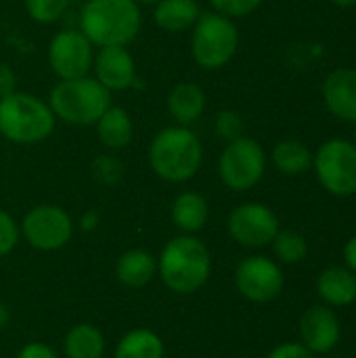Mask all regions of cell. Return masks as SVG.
<instances>
[{"label": "cell", "instance_id": "1", "mask_svg": "<svg viewBox=\"0 0 356 358\" xmlns=\"http://www.w3.org/2000/svg\"><path fill=\"white\" fill-rule=\"evenodd\" d=\"M151 170L166 182L191 180L204 164V145L189 126L159 130L147 151Z\"/></svg>", "mask_w": 356, "mask_h": 358}, {"label": "cell", "instance_id": "2", "mask_svg": "<svg viewBox=\"0 0 356 358\" xmlns=\"http://www.w3.org/2000/svg\"><path fill=\"white\" fill-rule=\"evenodd\" d=\"M143 15L134 0H86L80 31L92 46H128L141 31Z\"/></svg>", "mask_w": 356, "mask_h": 358}, {"label": "cell", "instance_id": "3", "mask_svg": "<svg viewBox=\"0 0 356 358\" xmlns=\"http://www.w3.org/2000/svg\"><path fill=\"white\" fill-rule=\"evenodd\" d=\"M157 271L170 292L189 296L206 285L212 271V258L208 248L197 237L180 235L164 245L157 260Z\"/></svg>", "mask_w": 356, "mask_h": 358}, {"label": "cell", "instance_id": "4", "mask_svg": "<svg viewBox=\"0 0 356 358\" xmlns=\"http://www.w3.org/2000/svg\"><path fill=\"white\" fill-rule=\"evenodd\" d=\"M57 117L40 96L15 90L0 99V134L17 145H36L46 141L55 130Z\"/></svg>", "mask_w": 356, "mask_h": 358}, {"label": "cell", "instance_id": "5", "mask_svg": "<svg viewBox=\"0 0 356 358\" xmlns=\"http://www.w3.org/2000/svg\"><path fill=\"white\" fill-rule=\"evenodd\" d=\"M48 105L55 117L65 124L94 126L111 107V92L90 76L59 80L48 94Z\"/></svg>", "mask_w": 356, "mask_h": 358}, {"label": "cell", "instance_id": "6", "mask_svg": "<svg viewBox=\"0 0 356 358\" xmlns=\"http://www.w3.org/2000/svg\"><path fill=\"white\" fill-rule=\"evenodd\" d=\"M237 46L239 31L231 17H225L216 10L199 15L191 34V55L201 69L216 71L225 67L235 57Z\"/></svg>", "mask_w": 356, "mask_h": 358}, {"label": "cell", "instance_id": "7", "mask_svg": "<svg viewBox=\"0 0 356 358\" xmlns=\"http://www.w3.org/2000/svg\"><path fill=\"white\" fill-rule=\"evenodd\" d=\"M266 170V155L258 141L250 136H239L227 143L218 159V174L225 187L231 191H250L254 189Z\"/></svg>", "mask_w": 356, "mask_h": 358}, {"label": "cell", "instance_id": "8", "mask_svg": "<svg viewBox=\"0 0 356 358\" xmlns=\"http://www.w3.org/2000/svg\"><path fill=\"white\" fill-rule=\"evenodd\" d=\"M319 182L336 197H350L356 193V147L344 138L323 143L313 157Z\"/></svg>", "mask_w": 356, "mask_h": 358}, {"label": "cell", "instance_id": "9", "mask_svg": "<svg viewBox=\"0 0 356 358\" xmlns=\"http://www.w3.org/2000/svg\"><path fill=\"white\" fill-rule=\"evenodd\" d=\"M21 235L31 248L40 252H55L69 243L73 235V222L63 208L42 203L23 216Z\"/></svg>", "mask_w": 356, "mask_h": 358}, {"label": "cell", "instance_id": "10", "mask_svg": "<svg viewBox=\"0 0 356 358\" xmlns=\"http://www.w3.org/2000/svg\"><path fill=\"white\" fill-rule=\"evenodd\" d=\"M94 46L80 29H61L48 44V65L59 80L84 78L92 69Z\"/></svg>", "mask_w": 356, "mask_h": 358}, {"label": "cell", "instance_id": "11", "mask_svg": "<svg viewBox=\"0 0 356 358\" xmlns=\"http://www.w3.org/2000/svg\"><path fill=\"white\" fill-rule=\"evenodd\" d=\"M229 235L243 248H264L279 233L275 212L264 203L237 206L229 216Z\"/></svg>", "mask_w": 356, "mask_h": 358}, {"label": "cell", "instance_id": "12", "mask_svg": "<svg viewBox=\"0 0 356 358\" xmlns=\"http://www.w3.org/2000/svg\"><path fill=\"white\" fill-rule=\"evenodd\" d=\"M235 285L250 302H271L283 289V273L277 262L264 256H250L235 271Z\"/></svg>", "mask_w": 356, "mask_h": 358}, {"label": "cell", "instance_id": "13", "mask_svg": "<svg viewBox=\"0 0 356 358\" xmlns=\"http://www.w3.org/2000/svg\"><path fill=\"white\" fill-rule=\"evenodd\" d=\"M94 78L109 90H128L136 80V65L126 46H103L92 61Z\"/></svg>", "mask_w": 356, "mask_h": 358}, {"label": "cell", "instance_id": "14", "mask_svg": "<svg viewBox=\"0 0 356 358\" xmlns=\"http://www.w3.org/2000/svg\"><path fill=\"white\" fill-rule=\"evenodd\" d=\"M302 344L313 355H325L340 342V323L327 306H311L300 319Z\"/></svg>", "mask_w": 356, "mask_h": 358}, {"label": "cell", "instance_id": "15", "mask_svg": "<svg viewBox=\"0 0 356 358\" xmlns=\"http://www.w3.org/2000/svg\"><path fill=\"white\" fill-rule=\"evenodd\" d=\"M323 101L336 117L356 124V69H334L323 82Z\"/></svg>", "mask_w": 356, "mask_h": 358}, {"label": "cell", "instance_id": "16", "mask_svg": "<svg viewBox=\"0 0 356 358\" xmlns=\"http://www.w3.org/2000/svg\"><path fill=\"white\" fill-rule=\"evenodd\" d=\"M166 107L178 126H191L206 111V92L195 82H178L170 90Z\"/></svg>", "mask_w": 356, "mask_h": 358}, {"label": "cell", "instance_id": "17", "mask_svg": "<svg viewBox=\"0 0 356 358\" xmlns=\"http://www.w3.org/2000/svg\"><path fill=\"white\" fill-rule=\"evenodd\" d=\"M317 292L329 306H348L356 300V275L346 266L325 268L317 279Z\"/></svg>", "mask_w": 356, "mask_h": 358}, {"label": "cell", "instance_id": "18", "mask_svg": "<svg viewBox=\"0 0 356 358\" xmlns=\"http://www.w3.org/2000/svg\"><path fill=\"white\" fill-rule=\"evenodd\" d=\"M94 126H97V138H99V143L103 147L111 149V151H120V149L128 147L130 141H132V136H134L132 117L122 107H113L111 105L99 117V122Z\"/></svg>", "mask_w": 356, "mask_h": 358}, {"label": "cell", "instance_id": "19", "mask_svg": "<svg viewBox=\"0 0 356 358\" xmlns=\"http://www.w3.org/2000/svg\"><path fill=\"white\" fill-rule=\"evenodd\" d=\"M170 214H172V222L176 224V229H180L185 235H193L206 227L210 208L201 193L185 191V193L176 195Z\"/></svg>", "mask_w": 356, "mask_h": 358}, {"label": "cell", "instance_id": "20", "mask_svg": "<svg viewBox=\"0 0 356 358\" xmlns=\"http://www.w3.org/2000/svg\"><path fill=\"white\" fill-rule=\"evenodd\" d=\"M201 8L197 0H159L153 10L155 25L164 31H187L199 19Z\"/></svg>", "mask_w": 356, "mask_h": 358}, {"label": "cell", "instance_id": "21", "mask_svg": "<svg viewBox=\"0 0 356 358\" xmlns=\"http://www.w3.org/2000/svg\"><path fill=\"white\" fill-rule=\"evenodd\" d=\"M157 271V262L145 250H130L120 256L115 264V277L126 287H145Z\"/></svg>", "mask_w": 356, "mask_h": 358}, {"label": "cell", "instance_id": "22", "mask_svg": "<svg viewBox=\"0 0 356 358\" xmlns=\"http://www.w3.org/2000/svg\"><path fill=\"white\" fill-rule=\"evenodd\" d=\"M63 348L67 358H101L105 352V338L94 325L80 323L67 331Z\"/></svg>", "mask_w": 356, "mask_h": 358}, {"label": "cell", "instance_id": "23", "mask_svg": "<svg viewBox=\"0 0 356 358\" xmlns=\"http://www.w3.org/2000/svg\"><path fill=\"white\" fill-rule=\"evenodd\" d=\"M273 164L279 172L287 176H300L313 168V153L304 143L287 138L275 145Z\"/></svg>", "mask_w": 356, "mask_h": 358}, {"label": "cell", "instance_id": "24", "mask_svg": "<svg viewBox=\"0 0 356 358\" xmlns=\"http://www.w3.org/2000/svg\"><path fill=\"white\" fill-rule=\"evenodd\" d=\"M113 358H164V342L149 329H134L120 340Z\"/></svg>", "mask_w": 356, "mask_h": 358}, {"label": "cell", "instance_id": "25", "mask_svg": "<svg viewBox=\"0 0 356 358\" xmlns=\"http://www.w3.org/2000/svg\"><path fill=\"white\" fill-rule=\"evenodd\" d=\"M273 252L275 256L285 264H298L308 254L306 239L296 231H279L273 239Z\"/></svg>", "mask_w": 356, "mask_h": 358}, {"label": "cell", "instance_id": "26", "mask_svg": "<svg viewBox=\"0 0 356 358\" xmlns=\"http://www.w3.org/2000/svg\"><path fill=\"white\" fill-rule=\"evenodd\" d=\"M90 174L92 178L99 182V185H105V187H113L122 180L124 176V164L120 157L115 155H109V153H103V155H97L90 164Z\"/></svg>", "mask_w": 356, "mask_h": 358}, {"label": "cell", "instance_id": "27", "mask_svg": "<svg viewBox=\"0 0 356 358\" xmlns=\"http://www.w3.org/2000/svg\"><path fill=\"white\" fill-rule=\"evenodd\" d=\"M69 6V0H25V13L31 21L48 25L59 21Z\"/></svg>", "mask_w": 356, "mask_h": 358}, {"label": "cell", "instance_id": "28", "mask_svg": "<svg viewBox=\"0 0 356 358\" xmlns=\"http://www.w3.org/2000/svg\"><path fill=\"white\" fill-rule=\"evenodd\" d=\"M243 130H245V124H243V117H241L237 111L225 109V111H218V113H216L214 132L218 134V138L231 143V141L243 136Z\"/></svg>", "mask_w": 356, "mask_h": 358}, {"label": "cell", "instance_id": "29", "mask_svg": "<svg viewBox=\"0 0 356 358\" xmlns=\"http://www.w3.org/2000/svg\"><path fill=\"white\" fill-rule=\"evenodd\" d=\"M264 0H210V4L214 6L216 13L225 15V17H248L250 13H254Z\"/></svg>", "mask_w": 356, "mask_h": 358}, {"label": "cell", "instance_id": "30", "mask_svg": "<svg viewBox=\"0 0 356 358\" xmlns=\"http://www.w3.org/2000/svg\"><path fill=\"white\" fill-rule=\"evenodd\" d=\"M19 241V227L10 214L0 210V256H6L15 250Z\"/></svg>", "mask_w": 356, "mask_h": 358}, {"label": "cell", "instance_id": "31", "mask_svg": "<svg viewBox=\"0 0 356 358\" xmlns=\"http://www.w3.org/2000/svg\"><path fill=\"white\" fill-rule=\"evenodd\" d=\"M269 358H315L304 344H281L277 346Z\"/></svg>", "mask_w": 356, "mask_h": 358}, {"label": "cell", "instance_id": "32", "mask_svg": "<svg viewBox=\"0 0 356 358\" xmlns=\"http://www.w3.org/2000/svg\"><path fill=\"white\" fill-rule=\"evenodd\" d=\"M17 358H59V357H57V352H55L50 346H46V344H42V342H29V344H25V346L19 350Z\"/></svg>", "mask_w": 356, "mask_h": 358}, {"label": "cell", "instance_id": "33", "mask_svg": "<svg viewBox=\"0 0 356 358\" xmlns=\"http://www.w3.org/2000/svg\"><path fill=\"white\" fill-rule=\"evenodd\" d=\"M17 90V76L8 63H0V99Z\"/></svg>", "mask_w": 356, "mask_h": 358}, {"label": "cell", "instance_id": "34", "mask_svg": "<svg viewBox=\"0 0 356 358\" xmlns=\"http://www.w3.org/2000/svg\"><path fill=\"white\" fill-rule=\"evenodd\" d=\"M344 260H346L348 268L356 275V235L346 243V248H344Z\"/></svg>", "mask_w": 356, "mask_h": 358}, {"label": "cell", "instance_id": "35", "mask_svg": "<svg viewBox=\"0 0 356 358\" xmlns=\"http://www.w3.org/2000/svg\"><path fill=\"white\" fill-rule=\"evenodd\" d=\"M97 222H99V218H97L94 212H88V214L82 216V229H84V231H92V229L97 227Z\"/></svg>", "mask_w": 356, "mask_h": 358}, {"label": "cell", "instance_id": "36", "mask_svg": "<svg viewBox=\"0 0 356 358\" xmlns=\"http://www.w3.org/2000/svg\"><path fill=\"white\" fill-rule=\"evenodd\" d=\"M334 4H338V6H355L356 0H332Z\"/></svg>", "mask_w": 356, "mask_h": 358}, {"label": "cell", "instance_id": "37", "mask_svg": "<svg viewBox=\"0 0 356 358\" xmlns=\"http://www.w3.org/2000/svg\"><path fill=\"white\" fill-rule=\"evenodd\" d=\"M6 321H8V313H6V308H4V306H0V327H2Z\"/></svg>", "mask_w": 356, "mask_h": 358}, {"label": "cell", "instance_id": "38", "mask_svg": "<svg viewBox=\"0 0 356 358\" xmlns=\"http://www.w3.org/2000/svg\"><path fill=\"white\" fill-rule=\"evenodd\" d=\"M134 2H136L138 6H155L159 0H134Z\"/></svg>", "mask_w": 356, "mask_h": 358}, {"label": "cell", "instance_id": "39", "mask_svg": "<svg viewBox=\"0 0 356 358\" xmlns=\"http://www.w3.org/2000/svg\"><path fill=\"white\" fill-rule=\"evenodd\" d=\"M353 145H355V147H356V132H355V143H353Z\"/></svg>", "mask_w": 356, "mask_h": 358}]
</instances>
